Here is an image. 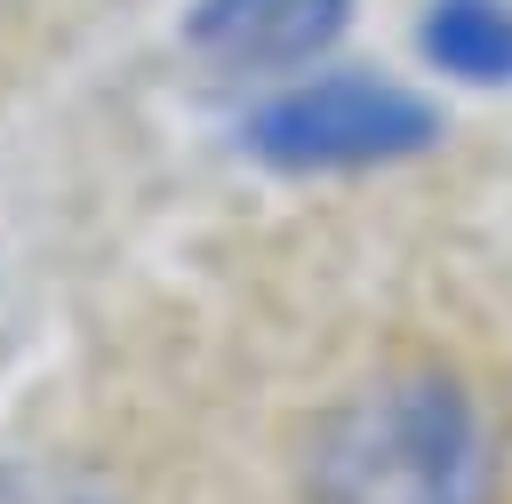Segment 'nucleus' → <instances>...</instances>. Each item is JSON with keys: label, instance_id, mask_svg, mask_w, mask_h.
Masks as SVG:
<instances>
[{"label": "nucleus", "instance_id": "1", "mask_svg": "<svg viewBox=\"0 0 512 504\" xmlns=\"http://www.w3.org/2000/svg\"><path fill=\"white\" fill-rule=\"evenodd\" d=\"M304 504H496L504 448L456 368H384L304 440Z\"/></svg>", "mask_w": 512, "mask_h": 504}, {"label": "nucleus", "instance_id": "2", "mask_svg": "<svg viewBox=\"0 0 512 504\" xmlns=\"http://www.w3.org/2000/svg\"><path fill=\"white\" fill-rule=\"evenodd\" d=\"M240 144L264 168L288 176H344V168H392L440 144L432 96L384 80V72H312L280 96H264L240 128Z\"/></svg>", "mask_w": 512, "mask_h": 504}, {"label": "nucleus", "instance_id": "3", "mask_svg": "<svg viewBox=\"0 0 512 504\" xmlns=\"http://www.w3.org/2000/svg\"><path fill=\"white\" fill-rule=\"evenodd\" d=\"M352 24V0H192L184 48L216 72H296L336 48Z\"/></svg>", "mask_w": 512, "mask_h": 504}, {"label": "nucleus", "instance_id": "4", "mask_svg": "<svg viewBox=\"0 0 512 504\" xmlns=\"http://www.w3.org/2000/svg\"><path fill=\"white\" fill-rule=\"evenodd\" d=\"M416 48L448 80L504 88L512 80V0H432V16L416 24Z\"/></svg>", "mask_w": 512, "mask_h": 504}, {"label": "nucleus", "instance_id": "5", "mask_svg": "<svg viewBox=\"0 0 512 504\" xmlns=\"http://www.w3.org/2000/svg\"><path fill=\"white\" fill-rule=\"evenodd\" d=\"M0 504H120V496L64 456H0Z\"/></svg>", "mask_w": 512, "mask_h": 504}]
</instances>
